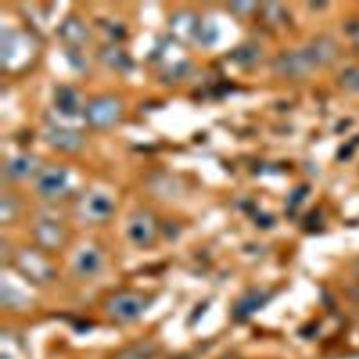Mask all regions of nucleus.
I'll return each mask as SVG.
<instances>
[{
  "instance_id": "1",
  "label": "nucleus",
  "mask_w": 359,
  "mask_h": 359,
  "mask_svg": "<svg viewBox=\"0 0 359 359\" xmlns=\"http://www.w3.org/2000/svg\"><path fill=\"white\" fill-rule=\"evenodd\" d=\"M147 306L149 300L144 294L137 292H119L105 303V310L119 323H133L142 317Z\"/></svg>"
},
{
  "instance_id": "2",
  "label": "nucleus",
  "mask_w": 359,
  "mask_h": 359,
  "mask_svg": "<svg viewBox=\"0 0 359 359\" xmlns=\"http://www.w3.org/2000/svg\"><path fill=\"white\" fill-rule=\"evenodd\" d=\"M86 121L94 128H108L114 125L121 115V102L111 95H102L91 100L84 108Z\"/></svg>"
},
{
  "instance_id": "3",
  "label": "nucleus",
  "mask_w": 359,
  "mask_h": 359,
  "mask_svg": "<svg viewBox=\"0 0 359 359\" xmlns=\"http://www.w3.org/2000/svg\"><path fill=\"white\" fill-rule=\"evenodd\" d=\"M31 55V42L22 34L1 31V65L4 67L15 69L24 65Z\"/></svg>"
},
{
  "instance_id": "4",
  "label": "nucleus",
  "mask_w": 359,
  "mask_h": 359,
  "mask_svg": "<svg viewBox=\"0 0 359 359\" xmlns=\"http://www.w3.org/2000/svg\"><path fill=\"white\" fill-rule=\"evenodd\" d=\"M114 202L101 191L84 192L76 202V212L87 222H102L111 216Z\"/></svg>"
},
{
  "instance_id": "5",
  "label": "nucleus",
  "mask_w": 359,
  "mask_h": 359,
  "mask_svg": "<svg viewBox=\"0 0 359 359\" xmlns=\"http://www.w3.org/2000/svg\"><path fill=\"white\" fill-rule=\"evenodd\" d=\"M317 63L314 56L311 55L310 49L302 50V52H292L278 56L272 62V67L276 73L290 77H299L306 74L313 65Z\"/></svg>"
},
{
  "instance_id": "6",
  "label": "nucleus",
  "mask_w": 359,
  "mask_h": 359,
  "mask_svg": "<svg viewBox=\"0 0 359 359\" xmlns=\"http://www.w3.org/2000/svg\"><path fill=\"white\" fill-rule=\"evenodd\" d=\"M67 187V170L60 165H49L41 170L36 178V189L46 198H55Z\"/></svg>"
},
{
  "instance_id": "7",
  "label": "nucleus",
  "mask_w": 359,
  "mask_h": 359,
  "mask_svg": "<svg viewBox=\"0 0 359 359\" xmlns=\"http://www.w3.org/2000/svg\"><path fill=\"white\" fill-rule=\"evenodd\" d=\"M271 293L264 287H254L241 294L233 304L231 314L237 321L248 320L257 310L262 309L269 300Z\"/></svg>"
},
{
  "instance_id": "8",
  "label": "nucleus",
  "mask_w": 359,
  "mask_h": 359,
  "mask_svg": "<svg viewBox=\"0 0 359 359\" xmlns=\"http://www.w3.org/2000/svg\"><path fill=\"white\" fill-rule=\"evenodd\" d=\"M17 262L20 269L35 282H45L52 278V268L49 264L32 250H24L18 254Z\"/></svg>"
},
{
  "instance_id": "9",
  "label": "nucleus",
  "mask_w": 359,
  "mask_h": 359,
  "mask_svg": "<svg viewBox=\"0 0 359 359\" xmlns=\"http://www.w3.org/2000/svg\"><path fill=\"white\" fill-rule=\"evenodd\" d=\"M128 237L136 245H147L154 236V220L149 212H135L126 224Z\"/></svg>"
},
{
  "instance_id": "10",
  "label": "nucleus",
  "mask_w": 359,
  "mask_h": 359,
  "mask_svg": "<svg viewBox=\"0 0 359 359\" xmlns=\"http://www.w3.org/2000/svg\"><path fill=\"white\" fill-rule=\"evenodd\" d=\"M43 139L53 147L65 151H76L84 144V137L81 133L65 126L49 128L43 133Z\"/></svg>"
},
{
  "instance_id": "11",
  "label": "nucleus",
  "mask_w": 359,
  "mask_h": 359,
  "mask_svg": "<svg viewBox=\"0 0 359 359\" xmlns=\"http://www.w3.org/2000/svg\"><path fill=\"white\" fill-rule=\"evenodd\" d=\"M101 266H102L101 254L94 247L80 248L73 261V268L76 273L83 278H93L100 272Z\"/></svg>"
},
{
  "instance_id": "12",
  "label": "nucleus",
  "mask_w": 359,
  "mask_h": 359,
  "mask_svg": "<svg viewBox=\"0 0 359 359\" xmlns=\"http://www.w3.org/2000/svg\"><path fill=\"white\" fill-rule=\"evenodd\" d=\"M147 187L151 192L164 199L177 198L182 191L181 181L164 172H154L151 177H149Z\"/></svg>"
},
{
  "instance_id": "13",
  "label": "nucleus",
  "mask_w": 359,
  "mask_h": 359,
  "mask_svg": "<svg viewBox=\"0 0 359 359\" xmlns=\"http://www.w3.org/2000/svg\"><path fill=\"white\" fill-rule=\"evenodd\" d=\"M39 167V160L35 156L29 154H21L14 156L7 160L4 165V174L14 181L24 180L34 174Z\"/></svg>"
},
{
  "instance_id": "14",
  "label": "nucleus",
  "mask_w": 359,
  "mask_h": 359,
  "mask_svg": "<svg viewBox=\"0 0 359 359\" xmlns=\"http://www.w3.org/2000/svg\"><path fill=\"white\" fill-rule=\"evenodd\" d=\"M53 104H55V109L57 114L73 116L79 112L80 95L74 88L62 86L55 90Z\"/></svg>"
},
{
  "instance_id": "15",
  "label": "nucleus",
  "mask_w": 359,
  "mask_h": 359,
  "mask_svg": "<svg viewBox=\"0 0 359 359\" xmlns=\"http://www.w3.org/2000/svg\"><path fill=\"white\" fill-rule=\"evenodd\" d=\"M59 36L70 45H83L88 38L86 25L76 17H66L57 27Z\"/></svg>"
},
{
  "instance_id": "16",
  "label": "nucleus",
  "mask_w": 359,
  "mask_h": 359,
  "mask_svg": "<svg viewBox=\"0 0 359 359\" xmlns=\"http://www.w3.org/2000/svg\"><path fill=\"white\" fill-rule=\"evenodd\" d=\"M36 240L46 248H56L63 241V231L60 226L50 219H43L35 227Z\"/></svg>"
},
{
  "instance_id": "17",
  "label": "nucleus",
  "mask_w": 359,
  "mask_h": 359,
  "mask_svg": "<svg viewBox=\"0 0 359 359\" xmlns=\"http://www.w3.org/2000/svg\"><path fill=\"white\" fill-rule=\"evenodd\" d=\"M158 351L160 348L157 346V344L149 339H142L121 349L114 356V359H153L156 358Z\"/></svg>"
},
{
  "instance_id": "18",
  "label": "nucleus",
  "mask_w": 359,
  "mask_h": 359,
  "mask_svg": "<svg viewBox=\"0 0 359 359\" xmlns=\"http://www.w3.org/2000/svg\"><path fill=\"white\" fill-rule=\"evenodd\" d=\"M199 25L192 13H178L171 20V31L182 41H188L194 36H198Z\"/></svg>"
},
{
  "instance_id": "19",
  "label": "nucleus",
  "mask_w": 359,
  "mask_h": 359,
  "mask_svg": "<svg viewBox=\"0 0 359 359\" xmlns=\"http://www.w3.org/2000/svg\"><path fill=\"white\" fill-rule=\"evenodd\" d=\"M100 57L114 69L129 70L132 67V60L129 56L115 45H107L100 50Z\"/></svg>"
},
{
  "instance_id": "20",
  "label": "nucleus",
  "mask_w": 359,
  "mask_h": 359,
  "mask_svg": "<svg viewBox=\"0 0 359 359\" xmlns=\"http://www.w3.org/2000/svg\"><path fill=\"white\" fill-rule=\"evenodd\" d=\"M230 57L240 66H252L259 60L261 49L255 43H241L231 50Z\"/></svg>"
},
{
  "instance_id": "21",
  "label": "nucleus",
  "mask_w": 359,
  "mask_h": 359,
  "mask_svg": "<svg viewBox=\"0 0 359 359\" xmlns=\"http://www.w3.org/2000/svg\"><path fill=\"white\" fill-rule=\"evenodd\" d=\"M1 302L4 306H8V307H22L29 303V299L20 290L10 287L6 283V280H3L1 282Z\"/></svg>"
},
{
  "instance_id": "22",
  "label": "nucleus",
  "mask_w": 359,
  "mask_h": 359,
  "mask_svg": "<svg viewBox=\"0 0 359 359\" xmlns=\"http://www.w3.org/2000/svg\"><path fill=\"white\" fill-rule=\"evenodd\" d=\"M217 36H219V31H217V27L213 22L205 24L199 28L198 39L201 41V43H203L206 46L213 45L217 41Z\"/></svg>"
},
{
  "instance_id": "23",
  "label": "nucleus",
  "mask_w": 359,
  "mask_h": 359,
  "mask_svg": "<svg viewBox=\"0 0 359 359\" xmlns=\"http://www.w3.org/2000/svg\"><path fill=\"white\" fill-rule=\"evenodd\" d=\"M15 215V202L13 198L8 196H3L1 202H0V220L3 223L8 222L13 216Z\"/></svg>"
},
{
  "instance_id": "24",
  "label": "nucleus",
  "mask_w": 359,
  "mask_h": 359,
  "mask_svg": "<svg viewBox=\"0 0 359 359\" xmlns=\"http://www.w3.org/2000/svg\"><path fill=\"white\" fill-rule=\"evenodd\" d=\"M262 14L268 22H276L282 18L283 11L278 3H265L262 7Z\"/></svg>"
},
{
  "instance_id": "25",
  "label": "nucleus",
  "mask_w": 359,
  "mask_h": 359,
  "mask_svg": "<svg viewBox=\"0 0 359 359\" xmlns=\"http://www.w3.org/2000/svg\"><path fill=\"white\" fill-rule=\"evenodd\" d=\"M189 70H191V65H189L188 62L182 60V62H178V63H175L174 66L168 67L167 73H168V77H170V79L178 80V79H181V77H185V76L189 73Z\"/></svg>"
},
{
  "instance_id": "26",
  "label": "nucleus",
  "mask_w": 359,
  "mask_h": 359,
  "mask_svg": "<svg viewBox=\"0 0 359 359\" xmlns=\"http://www.w3.org/2000/svg\"><path fill=\"white\" fill-rule=\"evenodd\" d=\"M255 6H257V3H255V1H251V0L231 1V3H230V8H231V11L236 13V14H247V13H250Z\"/></svg>"
},
{
  "instance_id": "27",
  "label": "nucleus",
  "mask_w": 359,
  "mask_h": 359,
  "mask_svg": "<svg viewBox=\"0 0 359 359\" xmlns=\"http://www.w3.org/2000/svg\"><path fill=\"white\" fill-rule=\"evenodd\" d=\"M255 220H257V224H259L261 227H268V226H271V224L273 223V217H272V215H269V213H264V212H259V213L257 215Z\"/></svg>"
}]
</instances>
